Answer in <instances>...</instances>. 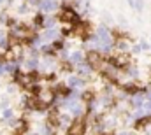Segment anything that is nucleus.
<instances>
[{
    "label": "nucleus",
    "instance_id": "nucleus-1",
    "mask_svg": "<svg viewBox=\"0 0 151 135\" xmlns=\"http://www.w3.org/2000/svg\"><path fill=\"white\" fill-rule=\"evenodd\" d=\"M56 18L60 23H74V25L79 23V12L76 7H70V5H62Z\"/></svg>",
    "mask_w": 151,
    "mask_h": 135
},
{
    "label": "nucleus",
    "instance_id": "nucleus-2",
    "mask_svg": "<svg viewBox=\"0 0 151 135\" xmlns=\"http://www.w3.org/2000/svg\"><path fill=\"white\" fill-rule=\"evenodd\" d=\"M35 97H37L39 103L42 109L53 105V102L56 100V91L53 88H37L35 90Z\"/></svg>",
    "mask_w": 151,
    "mask_h": 135
},
{
    "label": "nucleus",
    "instance_id": "nucleus-3",
    "mask_svg": "<svg viewBox=\"0 0 151 135\" xmlns=\"http://www.w3.org/2000/svg\"><path fill=\"white\" fill-rule=\"evenodd\" d=\"M86 128H88V121L84 118H76L67 128V135H84Z\"/></svg>",
    "mask_w": 151,
    "mask_h": 135
},
{
    "label": "nucleus",
    "instance_id": "nucleus-4",
    "mask_svg": "<svg viewBox=\"0 0 151 135\" xmlns=\"http://www.w3.org/2000/svg\"><path fill=\"white\" fill-rule=\"evenodd\" d=\"M67 86H70L72 90H81V88L86 86V79L81 77V75H77V74H72V75L67 79Z\"/></svg>",
    "mask_w": 151,
    "mask_h": 135
},
{
    "label": "nucleus",
    "instance_id": "nucleus-5",
    "mask_svg": "<svg viewBox=\"0 0 151 135\" xmlns=\"http://www.w3.org/2000/svg\"><path fill=\"white\" fill-rule=\"evenodd\" d=\"M39 9H40L44 14H49V12L60 11V5H58V2H56V0H42Z\"/></svg>",
    "mask_w": 151,
    "mask_h": 135
},
{
    "label": "nucleus",
    "instance_id": "nucleus-6",
    "mask_svg": "<svg viewBox=\"0 0 151 135\" xmlns=\"http://www.w3.org/2000/svg\"><path fill=\"white\" fill-rule=\"evenodd\" d=\"M76 74L77 75H81V77H84V79H88L91 74H93V67L90 65V63H79V65H76Z\"/></svg>",
    "mask_w": 151,
    "mask_h": 135
},
{
    "label": "nucleus",
    "instance_id": "nucleus-7",
    "mask_svg": "<svg viewBox=\"0 0 151 135\" xmlns=\"http://www.w3.org/2000/svg\"><path fill=\"white\" fill-rule=\"evenodd\" d=\"M39 67H40L39 56H28V58L25 60V68H27L28 72H35V70H39Z\"/></svg>",
    "mask_w": 151,
    "mask_h": 135
},
{
    "label": "nucleus",
    "instance_id": "nucleus-8",
    "mask_svg": "<svg viewBox=\"0 0 151 135\" xmlns=\"http://www.w3.org/2000/svg\"><path fill=\"white\" fill-rule=\"evenodd\" d=\"M69 62L74 63V65H79V63H84L86 62V55L83 51H72L70 56H69Z\"/></svg>",
    "mask_w": 151,
    "mask_h": 135
},
{
    "label": "nucleus",
    "instance_id": "nucleus-9",
    "mask_svg": "<svg viewBox=\"0 0 151 135\" xmlns=\"http://www.w3.org/2000/svg\"><path fill=\"white\" fill-rule=\"evenodd\" d=\"M2 119H4V121H12V119H14V112H12L11 107L2 109Z\"/></svg>",
    "mask_w": 151,
    "mask_h": 135
},
{
    "label": "nucleus",
    "instance_id": "nucleus-10",
    "mask_svg": "<svg viewBox=\"0 0 151 135\" xmlns=\"http://www.w3.org/2000/svg\"><path fill=\"white\" fill-rule=\"evenodd\" d=\"M128 2V5L132 7V9H135V11H142V0H127Z\"/></svg>",
    "mask_w": 151,
    "mask_h": 135
},
{
    "label": "nucleus",
    "instance_id": "nucleus-11",
    "mask_svg": "<svg viewBox=\"0 0 151 135\" xmlns=\"http://www.w3.org/2000/svg\"><path fill=\"white\" fill-rule=\"evenodd\" d=\"M139 46H141V49H142V51H148V49H151V46L146 42V40H141V42H139Z\"/></svg>",
    "mask_w": 151,
    "mask_h": 135
},
{
    "label": "nucleus",
    "instance_id": "nucleus-12",
    "mask_svg": "<svg viewBox=\"0 0 151 135\" xmlns=\"http://www.w3.org/2000/svg\"><path fill=\"white\" fill-rule=\"evenodd\" d=\"M132 51H134V53H141L142 49H141V46L137 44V46H134V47H132Z\"/></svg>",
    "mask_w": 151,
    "mask_h": 135
}]
</instances>
